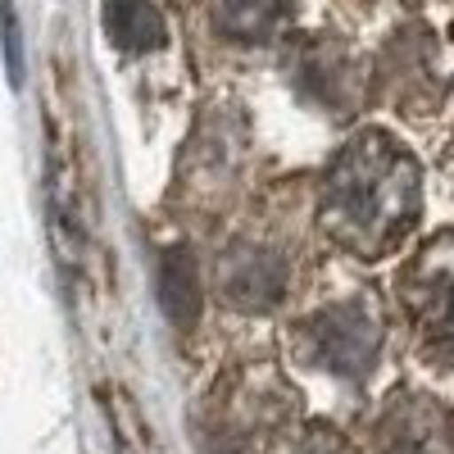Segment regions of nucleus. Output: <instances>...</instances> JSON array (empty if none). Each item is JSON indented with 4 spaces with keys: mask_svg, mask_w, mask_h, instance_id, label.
Returning <instances> with one entry per match:
<instances>
[{
    "mask_svg": "<svg viewBox=\"0 0 454 454\" xmlns=\"http://www.w3.org/2000/svg\"><path fill=\"white\" fill-rule=\"evenodd\" d=\"M423 205L419 160L391 132H359L327 168L323 218L327 232L359 259L391 254Z\"/></svg>",
    "mask_w": 454,
    "mask_h": 454,
    "instance_id": "1",
    "label": "nucleus"
},
{
    "mask_svg": "<svg viewBox=\"0 0 454 454\" xmlns=\"http://www.w3.org/2000/svg\"><path fill=\"white\" fill-rule=\"evenodd\" d=\"M305 346L318 368L359 382L382 355V323H377L368 300H340V305H327L305 323Z\"/></svg>",
    "mask_w": 454,
    "mask_h": 454,
    "instance_id": "2",
    "label": "nucleus"
},
{
    "mask_svg": "<svg viewBox=\"0 0 454 454\" xmlns=\"http://www.w3.org/2000/svg\"><path fill=\"white\" fill-rule=\"evenodd\" d=\"M218 286H223V300L237 305L246 314H263L273 309L278 300L286 295V259L263 250V246H232L223 250V263H218Z\"/></svg>",
    "mask_w": 454,
    "mask_h": 454,
    "instance_id": "3",
    "label": "nucleus"
},
{
    "mask_svg": "<svg viewBox=\"0 0 454 454\" xmlns=\"http://www.w3.org/2000/svg\"><path fill=\"white\" fill-rule=\"evenodd\" d=\"M377 432H382L387 454H445V423L419 395L400 400L387 419L377 423Z\"/></svg>",
    "mask_w": 454,
    "mask_h": 454,
    "instance_id": "4",
    "label": "nucleus"
},
{
    "mask_svg": "<svg viewBox=\"0 0 454 454\" xmlns=\"http://www.w3.org/2000/svg\"><path fill=\"white\" fill-rule=\"evenodd\" d=\"M105 32L119 51L145 55V51L164 46L168 23H164L155 0H105Z\"/></svg>",
    "mask_w": 454,
    "mask_h": 454,
    "instance_id": "5",
    "label": "nucleus"
},
{
    "mask_svg": "<svg viewBox=\"0 0 454 454\" xmlns=\"http://www.w3.org/2000/svg\"><path fill=\"white\" fill-rule=\"evenodd\" d=\"M160 305H164L173 327H182V332L196 327V318H200V273H196L192 250L173 246L160 259Z\"/></svg>",
    "mask_w": 454,
    "mask_h": 454,
    "instance_id": "6",
    "label": "nucleus"
},
{
    "mask_svg": "<svg viewBox=\"0 0 454 454\" xmlns=\"http://www.w3.org/2000/svg\"><path fill=\"white\" fill-rule=\"evenodd\" d=\"M295 0H218V32L227 42H269V36L291 19Z\"/></svg>",
    "mask_w": 454,
    "mask_h": 454,
    "instance_id": "7",
    "label": "nucleus"
},
{
    "mask_svg": "<svg viewBox=\"0 0 454 454\" xmlns=\"http://www.w3.org/2000/svg\"><path fill=\"white\" fill-rule=\"evenodd\" d=\"M419 309H423V323H427V332L441 340V346L454 355V269L432 286V291H423V300H419Z\"/></svg>",
    "mask_w": 454,
    "mask_h": 454,
    "instance_id": "8",
    "label": "nucleus"
},
{
    "mask_svg": "<svg viewBox=\"0 0 454 454\" xmlns=\"http://www.w3.org/2000/svg\"><path fill=\"white\" fill-rule=\"evenodd\" d=\"M295 454H350V445L346 441H340L332 427H314L305 441H300L295 445Z\"/></svg>",
    "mask_w": 454,
    "mask_h": 454,
    "instance_id": "9",
    "label": "nucleus"
},
{
    "mask_svg": "<svg viewBox=\"0 0 454 454\" xmlns=\"http://www.w3.org/2000/svg\"><path fill=\"white\" fill-rule=\"evenodd\" d=\"M5 55H10V78H23V51H19V23H14V5L5 0Z\"/></svg>",
    "mask_w": 454,
    "mask_h": 454,
    "instance_id": "10",
    "label": "nucleus"
}]
</instances>
